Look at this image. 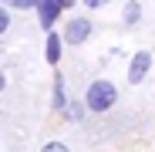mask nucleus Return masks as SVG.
<instances>
[{"instance_id": "nucleus-7", "label": "nucleus", "mask_w": 155, "mask_h": 152, "mask_svg": "<svg viewBox=\"0 0 155 152\" xmlns=\"http://www.w3.org/2000/svg\"><path fill=\"white\" fill-rule=\"evenodd\" d=\"M138 20H142V4H138V0H128L125 14H121V24H125V27H135Z\"/></svg>"}, {"instance_id": "nucleus-2", "label": "nucleus", "mask_w": 155, "mask_h": 152, "mask_svg": "<svg viewBox=\"0 0 155 152\" xmlns=\"http://www.w3.org/2000/svg\"><path fill=\"white\" fill-rule=\"evenodd\" d=\"M91 34H94V24H91L88 17H71V20L64 24V44H68V47H81Z\"/></svg>"}, {"instance_id": "nucleus-4", "label": "nucleus", "mask_w": 155, "mask_h": 152, "mask_svg": "<svg viewBox=\"0 0 155 152\" xmlns=\"http://www.w3.org/2000/svg\"><path fill=\"white\" fill-rule=\"evenodd\" d=\"M64 10H68V7H64V0H41V4H37V20H41V27L51 31Z\"/></svg>"}, {"instance_id": "nucleus-11", "label": "nucleus", "mask_w": 155, "mask_h": 152, "mask_svg": "<svg viewBox=\"0 0 155 152\" xmlns=\"http://www.w3.org/2000/svg\"><path fill=\"white\" fill-rule=\"evenodd\" d=\"M41 152H68V145H64V142H44Z\"/></svg>"}, {"instance_id": "nucleus-6", "label": "nucleus", "mask_w": 155, "mask_h": 152, "mask_svg": "<svg viewBox=\"0 0 155 152\" xmlns=\"http://www.w3.org/2000/svg\"><path fill=\"white\" fill-rule=\"evenodd\" d=\"M51 105H54L58 112L68 108V91H64V74H61V71L54 74V98H51Z\"/></svg>"}, {"instance_id": "nucleus-10", "label": "nucleus", "mask_w": 155, "mask_h": 152, "mask_svg": "<svg viewBox=\"0 0 155 152\" xmlns=\"http://www.w3.org/2000/svg\"><path fill=\"white\" fill-rule=\"evenodd\" d=\"M0 34H10V7L0 10Z\"/></svg>"}, {"instance_id": "nucleus-12", "label": "nucleus", "mask_w": 155, "mask_h": 152, "mask_svg": "<svg viewBox=\"0 0 155 152\" xmlns=\"http://www.w3.org/2000/svg\"><path fill=\"white\" fill-rule=\"evenodd\" d=\"M81 4H84V7H91V10H94V7H105V4H111V0H81Z\"/></svg>"}, {"instance_id": "nucleus-8", "label": "nucleus", "mask_w": 155, "mask_h": 152, "mask_svg": "<svg viewBox=\"0 0 155 152\" xmlns=\"http://www.w3.org/2000/svg\"><path fill=\"white\" fill-rule=\"evenodd\" d=\"M68 122H74V125H81L84 122V112H88V101H68Z\"/></svg>"}, {"instance_id": "nucleus-5", "label": "nucleus", "mask_w": 155, "mask_h": 152, "mask_svg": "<svg viewBox=\"0 0 155 152\" xmlns=\"http://www.w3.org/2000/svg\"><path fill=\"white\" fill-rule=\"evenodd\" d=\"M61 51H64V31H54V27H51V31H47V41H44V61H47L51 68H58Z\"/></svg>"}, {"instance_id": "nucleus-3", "label": "nucleus", "mask_w": 155, "mask_h": 152, "mask_svg": "<svg viewBox=\"0 0 155 152\" xmlns=\"http://www.w3.org/2000/svg\"><path fill=\"white\" fill-rule=\"evenodd\" d=\"M152 71V51H135L132 64H128V85H142Z\"/></svg>"}, {"instance_id": "nucleus-1", "label": "nucleus", "mask_w": 155, "mask_h": 152, "mask_svg": "<svg viewBox=\"0 0 155 152\" xmlns=\"http://www.w3.org/2000/svg\"><path fill=\"white\" fill-rule=\"evenodd\" d=\"M84 101H88V112H91V115L111 112V108L118 105V88H115V81L94 78V81L88 85V91H84Z\"/></svg>"}, {"instance_id": "nucleus-9", "label": "nucleus", "mask_w": 155, "mask_h": 152, "mask_svg": "<svg viewBox=\"0 0 155 152\" xmlns=\"http://www.w3.org/2000/svg\"><path fill=\"white\" fill-rule=\"evenodd\" d=\"M41 0H4V7H14V10H37Z\"/></svg>"}]
</instances>
